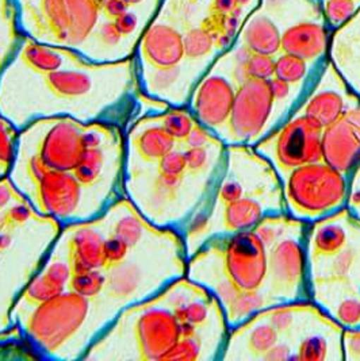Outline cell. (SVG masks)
I'll list each match as a JSON object with an SVG mask.
<instances>
[{
	"instance_id": "28",
	"label": "cell",
	"mask_w": 360,
	"mask_h": 361,
	"mask_svg": "<svg viewBox=\"0 0 360 361\" xmlns=\"http://www.w3.org/2000/svg\"><path fill=\"white\" fill-rule=\"evenodd\" d=\"M16 141V128L3 116H0V168L4 173L11 169V165L14 163L17 148Z\"/></svg>"
},
{
	"instance_id": "41",
	"label": "cell",
	"mask_w": 360,
	"mask_h": 361,
	"mask_svg": "<svg viewBox=\"0 0 360 361\" xmlns=\"http://www.w3.org/2000/svg\"><path fill=\"white\" fill-rule=\"evenodd\" d=\"M1 71H3V66L0 64V73H1Z\"/></svg>"
},
{
	"instance_id": "32",
	"label": "cell",
	"mask_w": 360,
	"mask_h": 361,
	"mask_svg": "<svg viewBox=\"0 0 360 361\" xmlns=\"http://www.w3.org/2000/svg\"><path fill=\"white\" fill-rule=\"evenodd\" d=\"M355 10V0H329L327 3L328 20L333 26H339Z\"/></svg>"
},
{
	"instance_id": "31",
	"label": "cell",
	"mask_w": 360,
	"mask_h": 361,
	"mask_svg": "<svg viewBox=\"0 0 360 361\" xmlns=\"http://www.w3.org/2000/svg\"><path fill=\"white\" fill-rule=\"evenodd\" d=\"M345 207L360 219V159L348 175V197Z\"/></svg>"
},
{
	"instance_id": "13",
	"label": "cell",
	"mask_w": 360,
	"mask_h": 361,
	"mask_svg": "<svg viewBox=\"0 0 360 361\" xmlns=\"http://www.w3.org/2000/svg\"><path fill=\"white\" fill-rule=\"evenodd\" d=\"M25 172L33 184L37 213L52 221H75L83 200L84 188L72 172L53 169L32 153L25 160Z\"/></svg>"
},
{
	"instance_id": "8",
	"label": "cell",
	"mask_w": 360,
	"mask_h": 361,
	"mask_svg": "<svg viewBox=\"0 0 360 361\" xmlns=\"http://www.w3.org/2000/svg\"><path fill=\"white\" fill-rule=\"evenodd\" d=\"M91 300L72 290L61 293L34 307L25 331L34 350H61L87 322Z\"/></svg>"
},
{
	"instance_id": "30",
	"label": "cell",
	"mask_w": 360,
	"mask_h": 361,
	"mask_svg": "<svg viewBox=\"0 0 360 361\" xmlns=\"http://www.w3.org/2000/svg\"><path fill=\"white\" fill-rule=\"evenodd\" d=\"M131 247L128 243L121 240L119 237L109 234L104 240V265L103 271L112 269L116 265L125 263L131 255Z\"/></svg>"
},
{
	"instance_id": "10",
	"label": "cell",
	"mask_w": 360,
	"mask_h": 361,
	"mask_svg": "<svg viewBox=\"0 0 360 361\" xmlns=\"http://www.w3.org/2000/svg\"><path fill=\"white\" fill-rule=\"evenodd\" d=\"M104 0H38L35 41L75 49L95 32Z\"/></svg>"
},
{
	"instance_id": "39",
	"label": "cell",
	"mask_w": 360,
	"mask_h": 361,
	"mask_svg": "<svg viewBox=\"0 0 360 361\" xmlns=\"http://www.w3.org/2000/svg\"><path fill=\"white\" fill-rule=\"evenodd\" d=\"M0 23L1 25H17L16 16H14V8L0 11Z\"/></svg>"
},
{
	"instance_id": "22",
	"label": "cell",
	"mask_w": 360,
	"mask_h": 361,
	"mask_svg": "<svg viewBox=\"0 0 360 361\" xmlns=\"http://www.w3.org/2000/svg\"><path fill=\"white\" fill-rule=\"evenodd\" d=\"M244 47L251 53L275 56L280 51L282 34L279 33L278 27L268 18H253L244 30Z\"/></svg>"
},
{
	"instance_id": "21",
	"label": "cell",
	"mask_w": 360,
	"mask_h": 361,
	"mask_svg": "<svg viewBox=\"0 0 360 361\" xmlns=\"http://www.w3.org/2000/svg\"><path fill=\"white\" fill-rule=\"evenodd\" d=\"M116 138L118 135H114L110 130L103 138H100L92 145L84 149L79 163L72 171L75 178L79 180L84 188L87 190L94 188L97 187L99 181L102 180L106 169V163H107L106 145H109Z\"/></svg>"
},
{
	"instance_id": "11",
	"label": "cell",
	"mask_w": 360,
	"mask_h": 361,
	"mask_svg": "<svg viewBox=\"0 0 360 361\" xmlns=\"http://www.w3.org/2000/svg\"><path fill=\"white\" fill-rule=\"evenodd\" d=\"M275 128L274 98L268 80L248 78L239 82L225 144L253 147Z\"/></svg>"
},
{
	"instance_id": "34",
	"label": "cell",
	"mask_w": 360,
	"mask_h": 361,
	"mask_svg": "<svg viewBox=\"0 0 360 361\" xmlns=\"http://www.w3.org/2000/svg\"><path fill=\"white\" fill-rule=\"evenodd\" d=\"M13 199H16L18 202H28L18 192L17 188H14L10 178H1L0 179V212H3Z\"/></svg>"
},
{
	"instance_id": "14",
	"label": "cell",
	"mask_w": 360,
	"mask_h": 361,
	"mask_svg": "<svg viewBox=\"0 0 360 361\" xmlns=\"http://www.w3.org/2000/svg\"><path fill=\"white\" fill-rule=\"evenodd\" d=\"M236 88L233 82L222 75L212 73L198 82L187 107L203 128L225 142L230 111Z\"/></svg>"
},
{
	"instance_id": "37",
	"label": "cell",
	"mask_w": 360,
	"mask_h": 361,
	"mask_svg": "<svg viewBox=\"0 0 360 361\" xmlns=\"http://www.w3.org/2000/svg\"><path fill=\"white\" fill-rule=\"evenodd\" d=\"M102 11L109 20H115L129 11V6L124 0H104Z\"/></svg>"
},
{
	"instance_id": "1",
	"label": "cell",
	"mask_w": 360,
	"mask_h": 361,
	"mask_svg": "<svg viewBox=\"0 0 360 361\" xmlns=\"http://www.w3.org/2000/svg\"><path fill=\"white\" fill-rule=\"evenodd\" d=\"M280 213H286L283 185L274 166L251 145H227L212 195L181 233L187 255L213 237L253 229Z\"/></svg>"
},
{
	"instance_id": "24",
	"label": "cell",
	"mask_w": 360,
	"mask_h": 361,
	"mask_svg": "<svg viewBox=\"0 0 360 361\" xmlns=\"http://www.w3.org/2000/svg\"><path fill=\"white\" fill-rule=\"evenodd\" d=\"M159 119L164 129L179 142L188 137L194 125L197 123V119L191 114L187 106H171L159 113Z\"/></svg>"
},
{
	"instance_id": "7",
	"label": "cell",
	"mask_w": 360,
	"mask_h": 361,
	"mask_svg": "<svg viewBox=\"0 0 360 361\" xmlns=\"http://www.w3.org/2000/svg\"><path fill=\"white\" fill-rule=\"evenodd\" d=\"M286 213L311 224L347 206L348 178L325 161L302 165L283 180Z\"/></svg>"
},
{
	"instance_id": "20",
	"label": "cell",
	"mask_w": 360,
	"mask_h": 361,
	"mask_svg": "<svg viewBox=\"0 0 360 361\" xmlns=\"http://www.w3.org/2000/svg\"><path fill=\"white\" fill-rule=\"evenodd\" d=\"M327 48L325 29L317 23L304 22L282 34L280 51L311 61L324 54Z\"/></svg>"
},
{
	"instance_id": "35",
	"label": "cell",
	"mask_w": 360,
	"mask_h": 361,
	"mask_svg": "<svg viewBox=\"0 0 360 361\" xmlns=\"http://www.w3.org/2000/svg\"><path fill=\"white\" fill-rule=\"evenodd\" d=\"M97 34H98L99 41L103 45H106V47H115V45H118L121 38H122V35L118 33V30L115 27L114 22L109 20V19H107V22H104L99 27V30H97Z\"/></svg>"
},
{
	"instance_id": "16",
	"label": "cell",
	"mask_w": 360,
	"mask_h": 361,
	"mask_svg": "<svg viewBox=\"0 0 360 361\" xmlns=\"http://www.w3.org/2000/svg\"><path fill=\"white\" fill-rule=\"evenodd\" d=\"M141 60L152 69H171L184 60L183 35L172 26L153 23L140 41Z\"/></svg>"
},
{
	"instance_id": "29",
	"label": "cell",
	"mask_w": 360,
	"mask_h": 361,
	"mask_svg": "<svg viewBox=\"0 0 360 361\" xmlns=\"http://www.w3.org/2000/svg\"><path fill=\"white\" fill-rule=\"evenodd\" d=\"M32 218H42L38 216V213L33 209L29 202H18L17 206L7 209L6 213L0 216V231L13 233L18 228L23 226Z\"/></svg>"
},
{
	"instance_id": "19",
	"label": "cell",
	"mask_w": 360,
	"mask_h": 361,
	"mask_svg": "<svg viewBox=\"0 0 360 361\" xmlns=\"http://www.w3.org/2000/svg\"><path fill=\"white\" fill-rule=\"evenodd\" d=\"M104 237L94 222L76 224L68 241V260L71 268L102 269L104 265Z\"/></svg>"
},
{
	"instance_id": "15",
	"label": "cell",
	"mask_w": 360,
	"mask_h": 361,
	"mask_svg": "<svg viewBox=\"0 0 360 361\" xmlns=\"http://www.w3.org/2000/svg\"><path fill=\"white\" fill-rule=\"evenodd\" d=\"M323 160L348 178L360 159V99L323 130Z\"/></svg>"
},
{
	"instance_id": "4",
	"label": "cell",
	"mask_w": 360,
	"mask_h": 361,
	"mask_svg": "<svg viewBox=\"0 0 360 361\" xmlns=\"http://www.w3.org/2000/svg\"><path fill=\"white\" fill-rule=\"evenodd\" d=\"M309 300L343 329L360 328V219L347 207L308 225Z\"/></svg>"
},
{
	"instance_id": "23",
	"label": "cell",
	"mask_w": 360,
	"mask_h": 361,
	"mask_svg": "<svg viewBox=\"0 0 360 361\" xmlns=\"http://www.w3.org/2000/svg\"><path fill=\"white\" fill-rule=\"evenodd\" d=\"M106 275L102 269L91 268H71V278L68 290H72L80 295L95 300L103 291Z\"/></svg>"
},
{
	"instance_id": "33",
	"label": "cell",
	"mask_w": 360,
	"mask_h": 361,
	"mask_svg": "<svg viewBox=\"0 0 360 361\" xmlns=\"http://www.w3.org/2000/svg\"><path fill=\"white\" fill-rule=\"evenodd\" d=\"M342 348L343 361H360V328L344 329Z\"/></svg>"
},
{
	"instance_id": "6",
	"label": "cell",
	"mask_w": 360,
	"mask_h": 361,
	"mask_svg": "<svg viewBox=\"0 0 360 361\" xmlns=\"http://www.w3.org/2000/svg\"><path fill=\"white\" fill-rule=\"evenodd\" d=\"M308 225L280 213L263 218L253 228L267 252L265 293L272 306L309 300L305 256Z\"/></svg>"
},
{
	"instance_id": "12",
	"label": "cell",
	"mask_w": 360,
	"mask_h": 361,
	"mask_svg": "<svg viewBox=\"0 0 360 361\" xmlns=\"http://www.w3.org/2000/svg\"><path fill=\"white\" fill-rule=\"evenodd\" d=\"M47 129L37 141L35 154L42 163L60 171L72 172L79 163L84 149L103 138L112 126L103 122L83 123L71 116H52Z\"/></svg>"
},
{
	"instance_id": "36",
	"label": "cell",
	"mask_w": 360,
	"mask_h": 361,
	"mask_svg": "<svg viewBox=\"0 0 360 361\" xmlns=\"http://www.w3.org/2000/svg\"><path fill=\"white\" fill-rule=\"evenodd\" d=\"M113 22H114L118 33L121 34L122 37H126V35H131L136 32L137 25H138V18L136 14L128 11L124 16L116 18Z\"/></svg>"
},
{
	"instance_id": "38",
	"label": "cell",
	"mask_w": 360,
	"mask_h": 361,
	"mask_svg": "<svg viewBox=\"0 0 360 361\" xmlns=\"http://www.w3.org/2000/svg\"><path fill=\"white\" fill-rule=\"evenodd\" d=\"M237 6H239V0H213L210 6V11L215 16L230 17L233 11H236Z\"/></svg>"
},
{
	"instance_id": "5",
	"label": "cell",
	"mask_w": 360,
	"mask_h": 361,
	"mask_svg": "<svg viewBox=\"0 0 360 361\" xmlns=\"http://www.w3.org/2000/svg\"><path fill=\"white\" fill-rule=\"evenodd\" d=\"M188 279L215 296L229 329L272 306L267 293V252L255 229L213 237L188 256Z\"/></svg>"
},
{
	"instance_id": "26",
	"label": "cell",
	"mask_w": 360,
	"mask_h": 361,
	"mask_svg": "<svg viewBox=\"0 0 360 361\" xmlns=\"http://www.w3.org/2000/svg\"><path fill=\"white\" fill-rule=\"evenodd\" d=\"M183 45L186 60H199L212 53L215 41L213 35L200 26L183 35Z\"/></svg>"
},
{
	"instance_id": "18",
	"label": "cell",
	"mask_w": 360,
	"mask_h": 361,
	"mask_svg": "<svg viewBox=\"0 0 360 361\" xmlns=\"http://www.w3.org/2000/svg\"><path fill=\"white\" fill-rule=\"evenodd\" d=\"M159 113L160 111H155L144 116L133 126L131 148L145 164L160 160L179 142L164 129Z\"/></svg>"
},
{
	"instance_id": "17",
	"label": "cell",
	"mask_w": 360,
	"mask_h": 361,
	"mask_svg": "<svg viewBox=\"0 0 360 361\" xmlns=\"http://www.w3.org/2000/svg\"><path fill=\"white\" fill-rule=\"evenodd\" d=\"M358 100L359 98L348 90L321 88L301 100L295 110L305 115L313 125L324 130Z\"/></svg>"
},
{
	"instance_id": "9",
	"label": "cell",
	"mask_w": 360,
	"mask_h": 361,
	"mask_svg": "<svg viewBox=\"0 0 360 361\" xmlns=\"http://www.w3.org/2000/svg\"><path fill=\"white\" fill-rule=\"evenodd\" d=\"M321 140L323 130L294 109L253 148L274 166L283 180L298 166L324 161Z\"/></svg>"
},
{
	"instance_id": "27",
	"label": "cell",
	"mask_w": 360,
	"mask_h": 361,
	"mask_svg": "<svg viewBox=\"0 0 360 361\" xmlns=\"http://www.w3.org/2000/svg\"><path fill=\"white\" fill-rule=\"evenodd\" d=\"M275 78L290 84H299L308 76V61L295 57L293 54L283 53L275 60Z\"/></svg>"
},
{
	"instance_id": "3",
	"label": "cell",
	"mask_w": 360,
	"mask_h": 361,
	"mask_svg": "<svg viewBox=\"0 0 360 361\" xmlns=\"http://www.w3.org/2000/svg\"><path fill=\"white\" fill-rule=\"evenodd\" d=\"M23 69L20 75L32 82L33 99L22 104V110L29 104L32 109L22 116L19 130L35 119L52 116H71L83 123H95L100 115L131 98V90L138 79L131 59L97 64L85 60L76 50L66 66L48 73Z\"/></svg>"
},
{
	"instance_id": "2",
	"label": "cell",
	"mask_w": 360,
	"mask_h": 361,
	"mask_svg": "<svg viewBox=\"0 0 360 361\" xmlns=\"http://www.w3.org/2000/svg\"><path fill=\"white\" fill-rule=\"evenodd\" d=\"M343 330L311 300L270 306L230 329L221 361H343Z\"/></svg>"
},
{
	"instance_id": "25",
	"label": "cell",
	"mask_w": 360,
	"mask_h": 361,
	"mask_svg": "<svg viewBox=\"0 0 360 361\" xmlns=\"http://www.w3.org/2000/svg\"><path fill=\"white\" fill-rule=\"evenodd\" d=\"M66 287L50 279L44 272L35 275L22 293V300L30 306H38L66 291Z\"/></svg>"
},
{
	"instance_id": "40",
	"label": "cell",
	"mask_w": 360,
	"mask_h": 361,
	"mask_svg": "<svg viewBox=\"0 0 360 361\" xmlns=\"http://www.w3.org/2000/svg\"><path fill=\"white\" fill-rule=\"evenodd\" d=\"M128 6H129V8L131 7H134V6H137V4H140L141 1H144V0H124Z\"/></svg>"
}]
</instances>
